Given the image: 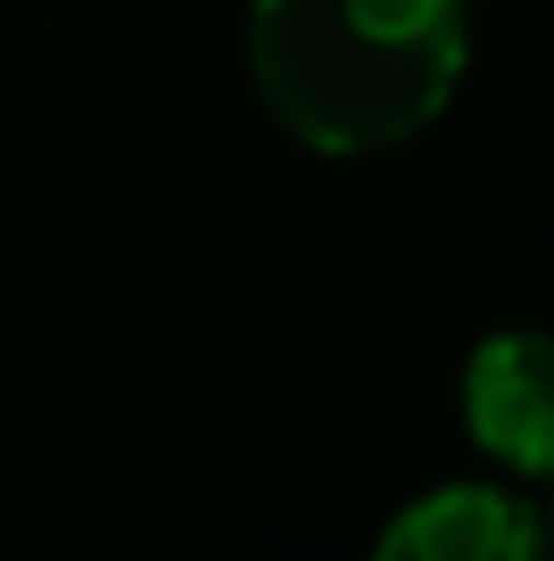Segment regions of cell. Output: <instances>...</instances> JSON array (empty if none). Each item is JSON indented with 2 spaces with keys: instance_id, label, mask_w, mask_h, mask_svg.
Instances as JSON below:
<instances>
[{
  "instance_id": "obj_2",
  "label": "cell",
  "mask_w": 554,
  "mask_h": 561,
  "mask_svg": "<svg viewBox=\"0 0 554 561\" xmlns=\"http://www.w3.org/2000/svg\"><path fill=\"white\" fill-rule=\"evenodd\" d=\"M462 426L512 477H554V334H484L462 363Z\"/></svg>"
},
{
  "instance_id": "obj_3",
  "label": "cell",
  "mask_w": 554,
  "mask_h": 561,
  "mask_svg": "<svg viewBox=\"0 0 554 561\" xmlns=\"http://www.w3.org/2000/svg\"><path fill=\"white\" fill-rule=\"evenodd\" d=\"M541 548V512L505 483H441L377 534L384 561H527Z\"/></svg>"
},
{
  "instance_id": "obj_1",
  "label": "cell",
  "mask_w": 554,
  "mask_h": 561,
  "mask_svg": "<svg viewBox=\"0 0 554 561\" xmlns=\"http://www.w3.org/2000/svg\"><path fill=\"white\" fill-rule=\"evenodd\" d=\"M470 71L462 0H250V79L320 157H384L434 128Z\"/></svg>"
},
{
  "instance_id": "obj_4",
  "label": "cell",
  "mask_w": 554,
  "mask_h": 561,
  "mask_svg": "<svg viewBox=\"0 0 554 561\" xmlns=\"http://www.w3.org/2000/svg\"><path fill=\"white\" fill-rule=\"evenodd\" d=\"M547 540H554V534H547Z\"/></svg>"
}]
</instances>
